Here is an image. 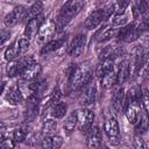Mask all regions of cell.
<instances>
[{
	"label": "cell",
	"instance_id": "2e32d148",
	"mask_svg": "<svg viewBox=\"0 0 149 149\" xmlns=\"http://www.w3.org/2000/svg\"><path fill=\"white\" fill-rule=\"evenodd\" d=\"M41 70H42L41 65L38 63H34V64H30V65L26 66L22 70L20 77H21L22 80H33L41 73Z\"/></svg>",
	"mask_w": 149,
	"mask_h": 149
},
{
	"label": "cell",
	"instance_id": "836d02e7",
	"mask_svg": "<svg viewBox=\"0 0 149 149\" xmlns=\"http://www.w3.org/2000/svg\"><path fill=\"white\" fill-rule=\"evenodd\" d=\"M134 7L136 8V10L139 12L140 15H144V14L148 12V9H149V5H148V2H147V1H143V0L136 1Z\"/></svg>",
	"mask_w": 149,
	"mask_h": 149
},
{
	"label": "cell",
	"instance_id": "277c9868",
	"mask_svg": "<svg viewBox=\"0 0 149 149\" xmlns=\"http://www.w3.org/2000/svg\"><path fill=\"white\" fill-rule=\"evenodd\" d=\"M76 115H77V120H78L79 130L87 133L92 127V123L94 120V113L91 109L83 107L76 112Z\"/></svg>",
	"mask_w": 149,
	"mask_h": 149
},
{
	"label": "cell",
	"instance_id": "d590c367",
	"mask_svg": "<svg viewBox=\"0 0 149 149\" xmlns=\"http://www.w3.org/2000/svg\"><path fill=\"white\" fill-rule=\"evenodd\" d=\"M14 140L10 137H6L5 135L1 136V149H14Z\"/></svg>",
	"mask_w": 149,
	"mask_h": 149
},
{
	"label": "cell",
	"instance_id": "7402d4cb",
	"mask_svg": "<svg viewBox=\"0 0 149 149\" xmlns=\"http://www.w3.org/2000/svg\"><path fill=\"white\" fill-rule=\"evenodd\" d=\"M24 69V65L22 64L21 61H12L8 63L6 71H7V76L8 77H14L16 74H21L22 70Z\"/></svg>",
	"mask_w": 149,
	"mask_h": 149
},
{
	"label": "cell",
	"instance_id": "d6986e66",
	"mask_svg": "<svg viewBox=\"0 0 149 149\" xmlns=\"http://www.w3.org/2000/svg\"><path fill=\"white\" fill-rule=\"evenodd\" d=\"M101 86L104 88H111L118 83V73L114 71V69H111L101 77Z\"/></svg>",
	"mask_w": 149,
	"mask_h": 149
},
{
	"label": "cell",
	"instance_id": "ac0fdd59",
	"mask_svg": "<svg viewBox=\"0 0 149 149\" xmlns=\"http://www.w3.org/2000/svg\"><path fill=\"white\" fill-rule=\"evenodd\" d=\"M5 98L9 104L16 105L23 100V93L21 92V88L19 86H12L8 88Z\"/></svg>",
	"mask_w": 149,
	"mask_h": 149
},
{
	"label": "cell",
	"instance_id": "f1b7e54d",
	"mask_svg": "<svg viewBox=\"0 0 149 149\" xmlns=\"http://www.w3.org/2000/svg\"><path fill=\"white\" fill-rule=\"evenodd\" d=\"M27 136H28V128L27 127H23V126L22 127H17L13 132V140L16 143L23 142L27 139Z\"/></svg>",
	"mask_w": 149,
	"mask_h": 149
},
{
	"label": "cell",
	"instance_id": "ffe728a7",
	"mask_svg": "<svg viewBox=\"0 0 149 149\" xmlns=\"http://www.w3.org/2000/svg\"><path fill=\"white\" fill-rule=\"evenodd\" d=\"M130 76V64L128 63V61H123L120 66H119V71H118V83L119 84H123L125 81L128 80Z\"/></svg>",
	"mask_w": 149,
	"mask_h": 149
},
{
	"label": "cell",
	"instance_id": "5bb4252c",
	"mask_svg": "<svg viewBox=\"0 0 149 149\" xmlns=\"http://www.w3.org/2000/svg\"><path fill=\"white\" fill-rule=\"evenodd\" d=\"M102 21H104V16H102L101 9L99 8V9H97V10L92 12V13L87 16V19H86L85 22H84V26H85L86 29L92 30V29H95Z\"/></svg>",
	"mask_w": 149,
	"mask_h": 149
},
{
	"label": "cell",
	"instance_id": "7a4b0ae2",
	"mask_svg": "<svg viewBox=\"0 0 149 149\" xmlns=\"http://www.w3.org/2000/svg\"><path fill=\"white\" fill-rule=\"evenodd\" d=\"M81 6H83V2H80V1H68V2H65L63 5V7L61 8V12L57 16L56 27L58 29H62L64 26H66L72 20V17L78 14Z\"/></svg>",
	"mask_w": 149,
	"mask_h": 149
},
{
	"label": "cell",
	"instance_id": "74e56055",
	"mask_svg": "<svg viewBox=\"0 0 149 149\" xmlns=\"http://www.w3.org/2000/svg\"><path fill=\"white\" fill-rule=\"evenodd\" d=\"M9 36H10V31L2 29V31H1V45H3L7 40H9Z\"/></svg>",
	"mask_w": 149,
	"mask_h": 149
},
{
	"label": "cell",
	"instance_id": "9a60e30c",
	"mask_svg": "<svg viewBox=\"0 0 149 149\" xmlns=\"http://www.w3.org/2000/svg\"><path fill=\"white\" fill-rule=\"evenodd\" d=\"M63 144V139L59 135H47L42 139V149H59Z\"/></svg>",
	"mask_w": 149,
	"mask_h": 149
},
{
	"label": "cell",
	"instance_id": "f546056e",
	"mask_svg": "<svg viewBox=\"0 0 149 149\" xmlns=\"http://www.w3.org/2000/svg\"><path fill=\"white\" fill-rule=\"evenodd\" d=\"M20 54V51H19V47H17V43L16 42H14V43H12L7 49H6V51H5V58L7 59V61H9V62H12L17 55Z\"/></svg>",
	"mask_w": 149,
	"mask_h": 149
},
{
	"label": "cell",
	"instance_id": "8992f818",
	"mask_svg": "<svg viewBox=\"0 0 149 149\" xmlns=\"http://www.w3.org/2000/svg\"><path fill=\"white\" fill-rule=\"evenodd\" d=\"M118 38L119 41H122V42H134L135 40H137L140 37V34H139V30H137V24L135 23H130V24H127L125 27H122L119 31H118Z\"/></svg>",
	"mask_w": 149,
	"mask_h": 149
},
{
	"label": "cell",
	"instance_id": "cb8c5ba5",
	"mask_svg": "<svg viewBox=\"0 0 149 149\" xmlns=\"http://www.w3.org/2000/svg\"><path fill=\"white\" fill-rule=\"evenodd\" d=\"M118 35V29L114 28V27H106L97 37V41L99 43H102V42H107L109 41L111 38L115 37Z\"/></svg>",
	"mask_w": 149,
	"mask_h": 149
},
{
	"label": "cell",
	"instance_id": "f35d334b",
	"mask_svg": "<svg viewBox=\"0 0 149 149\" xmlns=\"http://www.w3.org/2000/svg\"><path fill=\"white\" fill-rule=\"evenodd\" d=\"M99 149H109V148H108V147H107V146H106V144H101V146H100V148H99Z\"/></svg>",
	"mask_w": 149,
	"mask_h": 149
},
{
	"label": "cell",
	"instance_id": "ba28073f",
	"mask_svg": "<svg viewBox=\"0 0 149 149\" xmlns=\"http://www.w3.org/2000/svg\"><path fill=\"white\" fill-rule=\"evenodd\" d=\"M142 106L141 104L136 102V101H126V108H125V113L126 116L128 119V121L132 125H136L141 118V111Z\"/></svg>",
	"mask_w": 149,
	"mask_h": 149
},
{
	"label": "cell",
	"instance_id": "484cf974",
	"mask_svg": "<svg viewBox=\"0 0 149 149\" xmlns=\"http://www.w3.org/2000/svg\"><path fill=\"white\" fill-rule=\"evenodd\" d=\"M49 113H50V115L52 116V119H61V118H63L64 115H65V113H66V105L64 104V102H57V104H55L51 108H50V111H49Z\"/></svg>",
	"mask_w": 149,
	"mask_h": 149
},
{
	"label": "cell",
	"instance_id": "4fadbf2b",
	"mask_svg": "<svg viewBox=\"0 0 149 149\" xmlns=\"http://www.w3.org/2000/svg\"><path fill=\"white\" fill-rule=\"evenodd\" d=\"M122 54V48L119 45H108L105 49L101 50V52L99 54V58L100 62L102 61H114L115 58H118L119 56H121Z\"/></svg>",
	"mask_w": 149,
	"mask_h": 149
},
{
	"label": "cell",
	"instance_id": "d4e9b609",
	"mask_svg": "<svg viewBox=\"0 0 149 149\" xmlns=\"http://www.w3.org/2000/svg\"><path fill=\"white\" fill-rule=\"evenodd\" d=\"M149 128V115L142 109L141 112V118L139 120V122L135 126V130L137 134H142L144 132H147Z\"/></svg>",
	"mask_w": 149,
	"mask_h": 149
},
{
	"label": "cell",
	"instance_id": "d6a6232c",
	"mask_svg": "<svg viewBox=\"0 0 149 149\" xmlns=\"http://www.w3.org/2000/svg\"><path fill=\"white\" fill-rule=\"evenodd\" d=\"M101 9V13H102V16H104V21L109 19L112 16V14L115 12V8H114V3H108L106 6H104Z\"/></svg>",
	"mask_w": 149,
	"mask_h": 149
},
{
	"label": "cell",
	"instance_id": "7c38bea8",
	"mask_svg": "<svg viewBox=\"0 0 149 149\" xmlns=\"http://www.w3.org/2000/svg\"><path fill=\"white\" fill-rule=\"evenodd\" d=\"M42 22H43L42 15L38 16V17H35V19L29 20V21L27 22V24H26V27H24V31H23L26 38L30 40V38H33L35 35H37L38 29H40Z\"/></svg>",
	"mask_w": 149,
	"mask_h": 149
},
{
	"label": "cell",
	"instance_id": "603a6c76",
	"mask_svg": "<svg viewBox=\"0 0 149 149\" xmlns=\"http://www.w3.org/2000/svg\"><path fill=\"white\" fill-rule=\"evenodd\" d=\"M77 126H78V120H77V115L74 112V113H71L70 115H68V118L65 119V121L63 123V128H64V132L68 135H70Z\"/></svg>",
	"mask_w": 149,
	"mask_h": 149
},
{
	"label": "cell",
	"instance_id": "3957f363",
	"mask_svg": "<svg viewBox=\"0 0 149 149\" xmlns=\"http://www.w3.org/2000/svg\"><path fill=\"white\" fill-rule=\"evenodd\" d=\"M104 130L105 134L108 137V141L112 146H118L120 143V129H119V123L114 116H109L106 119L104 123Z\"/></svg>",
	"mask_w": 149,
	"mask_h": 149
},
{
	"label": "cell",
	"instance_id": "30bf717a",
	"mask_svg": "<svg viewBox=\"0 0 149 149\" xmlns=\"http://www.w3.org/2000/svg\"><path fill=\"white\" fill-rule=\"evenodd\" d=\"M86 44V36L84 34H78L77 36L73 37V40L71 41V44L69 47V54L71 57H79L85 48Z\"/></svg>",
	"mask_w": 149,
	"mask_h": 149
},
{
	"label": "cell",
	"instance_id": "6da1fadb",
	"mask_svg": "<svg viewBox=\"0 0 149 149\" xmlns=\"http://www.w3.org/2000/svg\"><path fill=\"white\" fill-rule=\"evenodd\" d=\"M92 80V69L87 64L74 66L69 72V87L70 91L76 92L83 88Z\"/></svg>",
	"mask_w": 149,
	"mask_h": 149
},
{
	"label": "cell",
	"instance_id": "8fae6325",
	"mask_svg": "<svg viewBox=\"0 0 149 149\" xmlns=\"http://www.w3.org/2000/svg\"><path fill=\"white\" fill-rule=\"evenodd\" d=\"M86 144L90 149H99L102 144L101 142V132L98 126L91 127V129L87 132L86 136Z\"/></svg>",
	"mask_w": 149,
	"mask_h": 149
},
{
	"label": "cell",
	"instance_id": "83f0119b",
	"mask_svg": "<svg viewBox=\"0 0 149 149\" xmlns=\"http://www.w3.org/2000/svg\"><path fill=\"white\" fill-rule=\"evenodd\" d=\"M57 129V121L55 119H45L43 125H42V134L47 135H52L55 130Z\"/></svg>",
	"mask_w": 149,
	"mask_h": 149
},
{
	"label": "cell",
	"instance_id": "1f68e13d",
	"mask_svg": "<svg viewBox=\"0 0 149 149\" xmlns=\"http://www.w3.org/2000/svg\"><path fill=\"white\" fill-rule=\"evenodd\" d=\"M129 1H118L114 3V8H115V15H121V14H125V10L126 8L129 6Z\"/></svg>",
	"mask_w": 149,
	"mask_h": 149
},
{
	"label": "cell",
	"instance_id": "44dd1931",
	"mask_svg": "<svg viewBox=\"0 0 149 149\" xmlns=\"http://www.w3.org/2000/svg\"><path fill=\"white\" fill-rule=\"evenodd\" d=\"M65 42V38H57V40H52L50 42H48L44 47H42L41 49V55H47L50 52L56 51L57 49H59Z\"/></svg>",
	"mask_w": 149,
	"mask_h": 149
},
{
	"label": "cell",
	"instance_id": "ab89813d",
	"mask_svg": "<svg viewBox=\"0 0 149 149\" xmlns=\"http://www.w3.org/2000/svg\"><path fill=\"white\" fill-rule=\"evenodd\" d=\"M120 149H132L130 147H128V146H123V147H121Z\"/></svg>",
	"mask_w": 149,
	"mask_h": 149
},
{
	"label": "cell",
	"instance_id": "e0dca14e",
	"mask_svg": "<svg viewBox=\"0 0 149 149\" xmlns=\"http://www.w3.org/2000/svg\"><path fill=\"white\" fill-rule=\"evenodd\" d=\"M113 107L116 112H121L125 111L126 108V93H125V88L120 87L113 95Z\"/></svg>",
	"mask_w": 149,
	"mask_h": 149
},
{
	"label": "cell",
	"instance_id": "8d00e7d4",
	"mask_svg": "<svg viewBox=\"0 0 149 149\" xmlns=\"http://www.w3.org/2000/svg\"><path fill=\"white\" fill-rule=\"evenodd\" d=\"M134 148L135 149H149L147 143L144 142V140L140 135H135L134 136Z\"/></svg>",
	"mask_w": 149,
	"mask_h": 149
},
{
	"label": "cell",
	"instance_id": "52a82bcc",
	"mask_svg": "<svg viewBox=\"0 0 149 149\" xmlns=\"http://www.w3.org/2000/svg\"><path fill=\"white\" fill-rule=\"evenodd\" d=\"M56 28H57V27H56V23H55L52 20H50V19L44 20V21L42 22L40 29H38L37 35H36V42H37V43L44 42L48 37H50V36L55 33Z\"/></svg>",
	"mask_w": 149,
	"mask_h": 149
},
{
	"label": "cell",
	"instance_id": "9c48e42d",
	"mask_svg": "<svg viewBox=\"0 0 149 149\" xmlns=\"http://www.w3.org/2000/svg\"><path fill=\"white\" fill-rule=\"evenodd\" d=\"M27 16V9L23 6H16L12 12H9L5 17V24L7 27H13Z\"/></svg>",
	"mask_w": 149,
	"mask_h": 149
},
{
	"label": "cell",
	"instance_id": "e575fe53",
	"mask_svg": "<svg viewBox=\"0 0 149 149\" xmlns=\"http://www.w3.org/2000/svg\"><path fill=\"white\" fill-rule=\"evenodd\" d=\"M17 47H19L20 54H24L26 51H28V49L30 47V41L28 38H20L17 41Z\"/></svg>",
	"mask_w": 149,
	"mask_h": 149
},
{
	"label": "cell",
	"instance_id": "4316f807",
	"mask_svg": "<svg viewBox=\"0 0 149 149\" xmlns=\"http://www.w3.org/2000/svg\"><path fill=\"white\" fill-rule=\"evenodd\" d=\"M42 9H43L42 2H40V1L34 2V3L27 9V16H26V17H27L28 21H29V20H31V19H35V17L41 16Z\"/></svg>",
	"mask_w": 149,
	"mask_h": 149
},
{
	"label": "cell",
	"instance_id": "4dcf8cb0",
	"mask_svg": "<svg viewBox=\"0 0 149 149\" xmlns=\"http://www.w3.org/2000/svg\"><path fill=\"white\" fill-rule=\"evenodd\" d=\"M128 21V16L126 14H121V15H114L112 17V24L115 27V26H121L123 27Z\"/></svg>",
	"mask_w": 149,
	"mask_h": 149
},
{
	"label": "cell",
	"instance_id": "5b68a950",
	"mask_svg": "<svg viewBox=\"0 0 149 149\" xmlns=\"http://www.w3.org/2000/svg\"><path fill=\"white\" fill-rule=\"evenodd\" d=\"M95 92H97V88H95V84L91 80L88 84H86L80 93H79V97H78V102L81 105V106H88V105H92L95 100Z\"/></svg>",
	"mask_w": 149,
	"mask_h": 149
}]
</instances>
